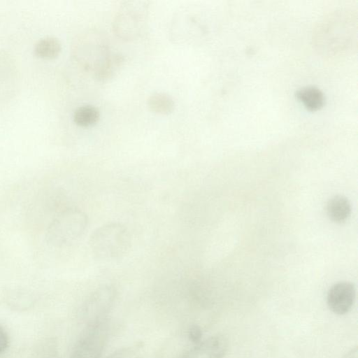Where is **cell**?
Here are the masks:
<instances>
[{"instance_id": "6da1fadb", "label": "cell", "mask_w": 358, "mask_h": 358, "mask_svg": "<svg viewBox=\"0 0 358 358\" xmlns=\"http://www.w3.org/2000/svg\"><path fill=\"white\" fill-rule=\"evenodd\" d=\"M131 238L122 223L111 222L96 228L90 235L89 246L92 253L101 260H116L129 252Z\"/></svg>"}, {"instance_id": "7a4b0ae2", "label": "cell", "mask_w": 358, "mask_h": 358, "mask_svg": "<svg viewBox=\"0 0 358 358\" xmlns=\"http://www.w3.org/2000/svg\"><path fill=\"white\" fill-rule=\"evenodd\" d=\"M87 224L88 217L83 211L74 207L66 208L48 224L46 241L57 248L69 245L82 236Z\"/></svg>"}, {"instance_id": "3957f363", "label": "cell", "mask_w": 358, "mask_h": 358, "mask_svg": "<svg viewBox=\"0 0 358 358\" xmlns=\"http://www.w3.org/2000/svg\"><path fill=\"white\" fill-rule=\"evenodd\" d=\"M116 290L111 285H103L93 292L87 299L84 310L90 324L101 322L116 298Z\"/></svg>"}, {"instance_id": "277c9868", "label": "cell", "mask_w": 358, "mask_h": 358, "mask_svg": "<svg viewBox=\"0 0 358 358\" xmlns=\"http://www.w3.org/2000/svg\"><path fill=\"white\" fill-rule=\"evenodd\" d=\"M105 341L106 333L102 323L90 324V329L76 347L71 358H99Z\"/></svg>"}, {"instance_id": "5b68a950", "label": "cell", "mask_w": 358, "mask_h": 358, "mask_svg": "<svg viewBox=\"0 0 358 358\" xmlns=\"http://www.w3.org/2000/svg\"><path fill=\"white\" fill-rule=\"evenodd\" d=\"M356 296L353 284L349 282H339L329 289L327 303L329 308L334 314L343 315L352 309Z\"/></svg>"}, {"instance_id": "8992f818", "label": "cell", "mask_w": 358, "mask_h": 358, "mask_svg": "<svg viewBox=\"0 0 358 358\" xmlns=\"http://www.w3.org/2000/svg\"><path fill=\"white\" fill-rule=\"evenodd\" d=\"M227 346L226 338L216 335L201 341L179 358H224Z\"/></svg>"}, {"instance_id": "52a82bcc", "label": "cell", "mask_w": 358, "mask_h": 358, "mask_svg": "<svg viewBox=\"0 0 358 358\" xmlns=\"http://www.w3.org/2000/svg\"><path fill=\"white\" fill-rule=\"evenodd\" d=\"M123 62L124 57L120 54L106 55L94 65V74L99 80H108L120 68Z\"/></svg>"}, {"instance_id": "ba28073f", "label": "cell", "mask_w": 358, "mask_h": 358, "mask_svg": "<svg viewBox=\"0 0 358 358\" xmlns=\"http://www.w3.org/2000/svg\"><path fill=\"white\" fill-rule=\"evenodd\" d=\"M296 96L310 110L320 109L324 103L323 92L314 86H306L298 90Z\"/></svg>"}, {"instance_id": "9c48e42d", "label": "cell", "mask_w": 358, "mask_h": 358, "mask_svg": "<svg viewBox=\"0 0 358 358\" xmlns=\"http://www.w3.org/2000/svg\"><path fill=\"white\" fill-rule=\"evenodd\" d=\"M327 211L331 220L336 222H342L350 216L351 207L346 198L336 196L328 201Z\"/></svg>"}, {"instance_id": "30bf717a", "label": "cell", "mask_w": 358, "mask_h": 358, "mask_svg": "<svg viewBox=\"0 0 358 358\" xmlns=\"http://www.w3.org/2000/svg\"><path fill=\"white\" fill-rule=\"evenodd\" d=\"M147 103L151 110L160 114L170 113L175 108L173 97L164 92H155L150 94Z\"/></svg>"}, {"instance_id": "8fae6325", "label": "cell", "mask_w": 358, "mask_h": 358, "mask_svg": "<svg viewBox=\"0 0 358 358\" xmlns=\"http://www.w3.org/2000/svg\"><path fill=\"white\" fill-rule=\"evenodd\" d=\"M61 49V42L55 36L41 38L34 45L35 53L43 58H53L60 52Z\"/></svg>"}, {"instance_id": "7c38bea8", "label": "cell", "mask_w": 358, "mask_h": 358, "mask_svg": "<svg viewBox=\"0 0 358 358\" xmlns=\"http://www.w3.org/2000/svg\"><path fill=\"white\" fill-rule=\"evenodd\" d=\"M99 118V110L92 105H84L77 108L73 113V120L80 126H89Z\"/></svg>"}, {"instance_id": "4fadbf2b", "label": "cell", "mask_w": 358, "mask_h": 358, "mask_svg": "<svg viewBox=\"0 0 358 358\" xmlns=\"http://www.w3.org/2000/svg\"><path fill=\"white\" fill-rule=\"evenodd\" d=\"M106 358H138V352L134 348H125L113 352Z\"/></svg>"}, {"instance_id": "5bb4252c", "label": "cell", "mask_w": 358, "mask_h": 358, "mask_svg": "<svg viewBox=\"0 0 358 358\" xmlns=\"http://www.w3.org/2000/svg\"><path fill=\"white\" fill-rule=\"evenodd\" d=\"M189 339L195 345L202 341V330L196 324L192 325L187 331Z\"/></svg>"}, {"instance_id": "9a60e30c", "label": "cell", "mask_w": 358, "mask_h": 358, "mask_svg": "<svg viewBox=\"0 0 358 358\" xmlns=\"http://www.w3.org/2000/svg\"><path fill=\"white\" fill-rule=\"evenodd\" d=\"M8 344V336L4 329L0 326V354L7 349Z\"/></svg>"}, {"instance_id": "2e32d148", "label": "cell", "mask_w": 358, "mask_h": 358, "mask_svg": "<svg viewBox=\"0 0 358 358\" xmlns=\"http://www.w3.org/2000/svg\"><path fill=\"white\" fill-rule=\"evenodd\" d=\"M357 348L355 347V348L350 350L343 358H357Z\"/></svg>"}]
</instances>
